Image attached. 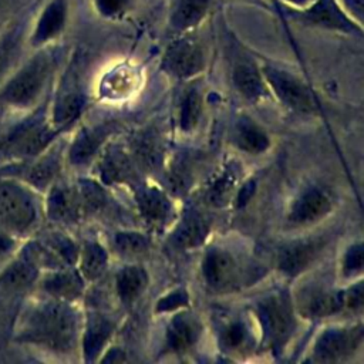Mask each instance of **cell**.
I'll return each instance as SVG.
<instances>
[{"instance_id": "obj_12", "label": "cell", "mask_w": 364, "mask_h": 364, "mask_svg": "<svg viewBox=\"0 0 364 364\" xmlns=\"http://www.w3.org/2000/svg\"><path fill=\"white\" fill-rule=\"evenodd\" d=\"M166 316H169V318L166 320L161 334L158 355L179 357L192 353L202 340L205 331L202 318L189 307Z\"/></svg>"}, {"instance_id": "obj_40", "label": "cell", "mask_w": 364, "mask_h": 364, "mask_svg": "<svg viewBox=\"0 0 364 364\" xmlns=\"http://www.w3.org/2000/svg\"><path fill=\"white\" fill-rule=\"evenodd\" d=\"M17 47V38L13 34L0 40V81L10 68Z\"/></svg>"}, {"instance_id": "obj_44", "label": "cell", "mask_w": 364, "mask_h": 364, "mask_svg": "<svg viewBox=\"0 0 364 364\" xmlns=\"http://www.w3.org/2000/svg\"><path fill=\"white\" fill-rule=\"evenodd\" d=\"M0 6H1V0H0Z\"/></svg>"}, {"instance_id": "obj_42", "label": "cell", "mask_w": 364, "mask_h": 364, "mask_svg": "<svg viewBox=\"0 0 364 364\" xmlns=\"http://www.w3.org/2000/svg\"><path fill=\"white\" fill-rule=\"evenodd\" d=\"M14 245H16L14 240H13L9 235L0 233V256H4V255H7L10 250H13Z\"/></svg>"}, {"instance_id": "obj_5", "label": "cell", "mask_w": 364, "mask_h": 364, "mask_svg": "<svg viewBox=\"0 0 364 364\" xmlns=\"http://www.w3.org/2000/svg\"><path fill=\"white\" fill-rule=\"evenodd\" d=\"M212 318L216 347L229 360H245L260 350V333L250 309L220 310Z\"/></svg>"}, {"instance_id": "obj_10", "label": "cell", "mask_w": 364, "mask_h": 364, "mask_svg": "<svg viewBox=\"0 0 364 364\" xmlns=\"http://www.w3.org/2000/svg\"><path fill=\"white\" fill-rule=\"evenodd\" d=\"M330 237L326 235H303L283 243L274 257V269L287 279H297L320 263Z\"/></svg>"}, {"instance_id": "obj_15", "label": "cell", "mask_w": 364, "mask_h": 364, "mask_svg": "<svg viewBox=\"0 0 364 364\" xmlns=\"http://www.w3.org/2000/svg\"><path fill=\"white\" fill-rule=\"evenodd\" d=\"M161 68L175 80L193 81L206 68V51L202 41L191 34L173 40L164 53Z\"/></svg>"}, {"instance_id": "obj_35", "label": "cell", "mask_w": 364, "mask_h": 364, "mask_svg": "<svg viewBox=\"0 0 364 364\" xmlns=\"http://www.w3.org/2000/svg\"><path fill=\"white\" fill-rule=\"evenodd\" d=\"M67 18V4L64 0H53L41 13L34 34L33 44L41 46L55 38L64 28Z\"/></svg>"}, {"instance_id": "obj_34", "label": "cell", "mask_w": 364, "mask_h": 364, "mask_svg": "<svg viewBox=\"0 0 364 364\" xmlns=\"http://www.w3.org/2000/svg\"><path fill=\"white\" fill-rule=\"evenodd\" d=\"M212 0H173L169 24L176 33L195 28L208 14Z\"/></svg>"}, {"instance_id": "obj_3", "label": "cell", "mask_w": 364, "mask_h": 364, "mask_svg": "<svg viewBox=\"0 0 364 364\" xmlns=\"http://www.w3.org/2000/svg\"><path fill=\"white\" fill-rule=\"evenodd\" d=\"M199 274L209 291L226 296L247 286L256 273L245 252L228 243H206L200 256Z\"/></svg>"}, {"instance_id": "obj_33", "label": "cell", "mask_w": 364, "mask_h": 364, "mask_svg": "<svg viewBox=\"0 0 364 364\" xmlns=\"http://www.w3.org/2000/svg\"><path fill=\"white\" fill-rule=\"evenodd\" d=\"M111 249L125 262H139L151 250V237L148 232L134 229L115 230L111 237Z\"/></svg>"}, {"instance_id": "obj_17", "label": "cell", "mask_w": 364, "mask_h": 364, "mask_svg": "<svg viewBox=\"0 0 364 364\" xmlns=\"http://www.w3.org/2000/svg\"><path fill=\"white\" fill-rule=\"evenodd\" d=\"M58 134L48 114H34L11 132L6 149L17 158L33 159L46 151L57 139Z\"/></svg>"}, {"instance_id": "obj_25", "label": "cell", "mask_w": 364, "mask_h": 364, "mask_svg": "<svg viewBox=\"0 0 364 364\" xmlns=\"http://www.w3.org/2000/svg\"><path fill=\"white\" fill-rule=\"evenodd\" d=\"M64 164V144L55 139L46 151L31 159V164L26 171L24 181L30 188L44 192L60 178Z\"/></svg>"}, {"instance_id": "obj_16", "label": "cell", "mask_w": 364, "mask_h": 364, "mask_svg": "<svg viewBox=\"0 0 364 364\" xmlns=\"http://www.w3.org/2000/svg\"><path fill=\"white\" fill-rule=\"evenodd\" d=\"M243 182L239 161L226 159L212 171L198 189V199L205 209H225L235 202Z\"/></svg>"}, {"instance_id": "obj_2", "label": "cell", "mask_w": 364, "mask_h": 364, "mask_svg": "<svg viewBox=\"0 0 364 364\" xmlns=\"http://www.w3.org/2000/svg\"><path fill=\"white\" fill-rule=\"evenodd\" d=\"M260 333V350L282 355L294 340L300 317L296 313L290 289L276 287L260 294L250 307Z\"/></svg>"}, {"instance_id": "obj_7", "label": "cell", "mask_w": 364, "mask_h": 364, "mask_svg": "<svg viewBox=\"0 0 364 364\" xmlns=\"http://www.w3.org/2000/svg\"><path fill=\"white\" fill-rule=\"evenodd\" d=\"M334 209L336 199L324 185L317 182L304 183L286 206L283 229L297 235L306 233L327 220Z\"/></svg>"}, {"instance_id": "obj_26", "label": "cell", "mask_w": 364, "mask_h": 364, "mask_svg": "<svg viewBox=\"0 0 364 364\" xmlns=\"http://www.w3.org/2000/svg\"><path fill=\"white\" fill-rule=\"evenodd\" d=\"M297 18L306 24L327 30L347 34L361 33V27L343 11L336 0H313L309 7L297 14Z\"/></svg>"}, {"instance_id": "obj_8", "label": "cell", "mask_w": 364, "mask_h": 364, "mask_svg": "<svg viewBox=\"0 0 364 364\" xmlns=\"http://www.w3.org/2000/svg\"><path fill=\"white\" fill-rule=\"evenodd\" d=\"M361 318L334 321L321 328L307 350L310 363H344L353 360L363 347Z\"/></svg>"}, {"instance_id": "obj_18", "label": "cell", "mask_w": 364, "mask_h": 364, "mask_svg": "<svg viewBox=\"0 0 364 364\" xmlns=\"http://www.w3.org/2000/svg\"><path fill=\"white\" fill-rule=\"evenodd\" d=\"M117 124L111 121L84 125L65 148V162L73 168L91 166L101 149L115 136Z\"/></svg>"}, {"instance_id": "obj_43", "label": "cell", "mask_w": 364, "mask_h": 364, "mask_svg": "<svg viewBox=\"0 0 364 364\" xmlns=\"http://www.w3.org/2000/svg\"><path fill=\"white\" fill-rule=\"evenodd\" d=\"M290 4H294V6H309L313 0H284Z\"/></svg>"}, {"instance_id": "obj_13", "label": "cell", "mask_w": 364, "mask_h": 364, "mask_svg": "<svg viewBox=\"0 0 364 364\" xmlns=\"http://www.w3.org/2000/svg\"><path fill=\"white\" fill-rule=\"evenodd\" d=\"M114 138L107 142L92 162L94 178L107 188L127 186L131 189L141 181L142 173L127 145L115 142Z\"/></svg>"}, {"instance_id": "obj_20", "label": "cell", "mask_w": 364, "mask_h": 364, "mask_svg": "<svg viewBox=\"0 0 364 364\" xmlns=\"http://www.w3.org/2000/svg\"><path fill=\"white\" fill-rule=\"evenodd\" d=\"M117 320L108 311L94 307L84 313L80 353L85 361L100 360L117 331Z\"/></svg>"}, {"instance_id": "obj_32", "label": "cell", "mask_w": 364, "mask_h": 364, "mask_svg": "<svg viewBox=\"0 0 364 364\" xmlns=\"http://www.w3.org/2000/svg\"><path fill=\"white\" fill-rule=\"evenodd\" d=\"M162 169L168 183V191L171 193H185L195 183L198 158L189 151H181L171 159H166Z\"/></svg>"}, {"instance_id": "obj_22", "label": "cell", "mask_w": 364, "mask_h": 364, "mask_svg": "<svg viewBox=\"0 0 364 364\" xmlns=\"http://www.w3.org/2000/svg\"><path fill=\"white\" fill-rule=\"evenodd\" d=\"M230 80L240 98L249 104H262L273 100L260 65L243 53H236L233 58Z\"/></svg>"}, {"instance_id": "obj_36", "label": "cell", "mask_w": 364, "mask_h": 364, "mask_svg": "<svg viewBox=\"0 0 364 364\" xmlns=\"http://www.w3.org/2000/svg\"><path fill=\"white\" fill-rule=\"evenodd\" d=\"M38 274L40 269L24 256H20L1 272L0 286L7 290L21 291L33 286L37 282Z\"/></svg>"}, {"instance_id": "obj_31", "label": "cell", "mask_w": 364, "mask_h": 364, "mask_svg": "<svg viewBox=\"0 0 364 364\" xmlns=\"http://www.w3.org/2000/svg\"><path fill=\"white\" fill-rule=\"evenodd\" d=\"M111 260L109 250L98 239H88L80 245L75 267L87 283L101 280L108 272Z\"/></svg>"}, {"instance_id": "obj_11", "label": "cell", "mask_w": 364, "mask_h": 364, "mask_svg": "<svg viewBox=\"0 0 364 364\" xmlns=\"http://www.w3.org/2000/svg\"><path fill=\"white\" fill-rule=\"evenodd\" d=\"M264 81L274 101L296 115H313L317 109L309 85L293 73L280 67L260 65Z\"/></svg>"}, {"instance_id": "obj_6", "label": "cell", "mask_w": 364, "mask_h": 364, "mask_svg": "<svg viewBox=\"0 0 364 364\" xmlns=\"http://www.w3.org/2000/svg\"><path fill=\"white\" fill-rule=\"evenodd\" d=\"M55 67V58L50 51H40L28 60L0 90V102L28 109L37 105L44 94Z\"/></svg>"}, {"instance_id": "obj_1", "label": "cell", "mask_w": 364, "mask_h": 364, "mask_svg": "<svg viewBox=\"0 0 364 364\" xmlns=\"http://www.w3.org/2000/svg\"><path fill=\"white\" fill-rule=\"evenodd\" d=\"M84 313L77 303L44 297L27 306L18 317L16 337L55 355L80 351Z\"/></svg>"}, {"instance_id": "obj_14", "label": "cell", "mask_w": 364, "mask_h": 364, "mask_svg": "<svg viewBox=\"0 0 364 364\" xmlns=\"http://www.w3.org/2000/svg\"><path fill=\"white\" fill-rule=\"evenodd\" d=\"M37 219L38 205L33 192L16 181H1L0 223L13 233H24Z\"/></svg>"}, {"instance_id": "obj_23", "label": "cell", "mask_w": 364, "mask_h": 364, "mask_svg": "<svg viewBox=\"0 0 364 364\" xmlns=\"http://www.w3.org/2000/svg\"><path fill=\"white\" fill-rule=\"evenodd\" d=\"M169 232L171 245L183 252L196 250L208 243L210 236V219L199 208H188L178 215Z\"/></svg>"}, {"instance_id": "obj_9", "label": "cell", "mask_w": 364, "mask_h": 364, "mask_svg": "<svg viewBox=\"0 0 364 364\" xmlns=\"http://www.w3.org/2000/svg\"><path fill=\"white\" fill-rule=\"evenodd\" d=\"M131 191L136 216L145 230L168 232L179 215L172 193L158 183L145 181H139Z\"/></svg>"}, {"instance_id": "obj_24", "label": "cell", "mask_w": 364, "mask_h": 364, "mask_svg": "<svg viewBox=\"0 0 364 364\" xmlns=\"http://www.w3.org/2000/svg\"><path fill=\"white\" fill-rule=\"evenodd\" d=\"M46 215L60 225H75L84 220L77 183L60 178L46 191Z\"/></svg>"}, {"instance_id": "obj_37", "label": "cell", "mask_w": 364, "mask_h": 364, "mask_svg": "<svg viewBox=\"0 0 364 364\" xmlns=\"http://www.w3.org/2000/svg\"><path fill=\"white\" fill-rule=\"evenodd\" d=\"M364 266V247L363 240H354L344 247L337 263L336 280L340 284H347L350 282L363 279Z\"/></svg>"}, {"instance_id": "obj_27", "label": "cell", "mask_w": 364, "mask_h": 364, "mask_svg": "<svg viewBox=\"0 0 364 364\" xmlns=\"http://www.w3.org/2000/svg\"><path fill=\"white\" fill-rule=\"evenodd\" d=\"M229 142L235 149L250 156L269 152L273 144L269 132L246 114L235 118L229 131Z\"/></svg>"}, {"instance_id": "obj_30", "label": "cell", "mask_w": 364, "mask_h": 364, "mask_svg": "<svg viewBox=\"0 0 364 364\" xmlns=\"http://www.w3.org/2000/svg\"><path fill=\"white\" fill-rule=\"evenodd\" d=\"M205 117V94L198 82H189L181 92L176 104L175 124L181 135H193Z\"/></svg>"}, {"instance_id": "obj_19", "label": "cell", "mask_w": 364, "mask_h": 364, "mask_svg": "<svg viewBox=\"0 0 364 364\" xmlns=\"http://www.w3.org/2000/svg\"><path fill=\"white\" fill-rule=\"evenodd\" d=\"M87 104L84 87L75 73H70L63 78L57 88L55 97L50 108V121L53 127L61 134L73 127L81 117Z\"/></svg>"}, {"instance_id": "obj_39", "label": "cell", "mask_w": 364, "mask_h": 364, "mask_svg": "<svg viewBox=\"0 0 364 364\" xmlns=\"http://www.w3.org/2000/svg\"><path fill=\"white\" fill-rule=\"evenodd\" d=\"M189 303H191V299H189L188 290L185 287H178L164 294L162 297H159V300L155 304V313L161 316H166L181 309L189 307Z\"/></svg>"}, {"instance_id": "obj_28", "label": "cell", "mask_w": 364, "mask_h": 364, "mask_svg": "<svg viewBox=\"0 0 364 364\" xmlns=\"http://www.w3.org/2000/svg\"><path fill=\"white\" fill-rule=\"evenodd\" d=\"M41 289L47 297L77 303L84 297L87 282L75 266L47 270L41 279Z\"/></svg>"}, {"instance_id": "obj_38", "label": "cell", "mask_w": 364, "mask_h": 364, "mask_svg": "<svg viewBox=\"0 0 364 364\" xmlns=\"http://www.w3.org/2000/svg\"><path fill=\"white\" fill-rule=\"evenodd\" d=\"M364 287L363 279L343 284V317L357 318L363 313Z\"/></svg>"}, {"instance_id": "obj_29", "label": "cell", "mask_w": 364, "mask_h": 364, "mask_svg": "<svg viewBox=\"0 0 364 364\" xmlns=\"http://www.w3.org/2000/svg\"><path fill=\"white\" fill-rule=\"evenodd\" d=\"M148 287L149 274L138 262H125L114 274V294L124 307L134 306Z\"/></svg>"}, {"instance_id": "obj_21", "label": "cell", "mask_w": 364, "mask_h": 364, "mask_svg": "<svg viewBox=\"0 0 364 364\" xmlns=\"http://www.w3.org/2000/svg\"><path fill=\"white\" fill-rule=\"evenodd\" d=\"M125 145L141 173L162 171L166 161V148L165 139L156 127L148 125L136 129L129 135Z\"/></svg>"}, {"instance_id": "obj_4", "label": "cell", "mask_w": 364, "mask_h": 364, "mask_svg": "<svg viewBox=\"0 0 364 364\" xmlns=\"http://www.w3.org/2000/svg\"><path fill=\"white\" fill-rule=\"evenodd\" d=\"M291 300L301 321L318 323L343 317V284L313 270L294 279Z\"/></svg>"}, {"instance_id": "obj_41", "label": "cell", "mask_w": 364, "mask_h": 364, "mask_svg": "<svg viewBox=\"0 0 364 364\" xmlns=\"http://www.w3.org/2000/svg\"><path fill=\"white\" fill-rule=\"evenodd\" d=\"M94 1L98 11L105 17H115L121 14L129 4V0H94Z\"/></svg>"}]
</instances>
